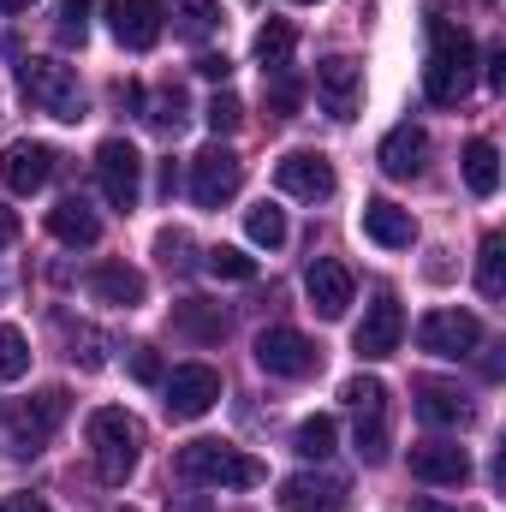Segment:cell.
<instances>
[{
    "mask_svg": "<svg viewBox=\"0 0 506 512\" xmlns=\"http://www.w3.org/2000/svg\"><path fill=\"white\" fill-rule=\"evenodd\" d=\"M96 179H102V197L114 209H137V197H143V155L126 137H108L96 149Z\"/></svg>",
    "mask_w": 506,
    "mask_h": 512,
    "instance_id": "9c48e42d",
    "label": "cell"
},
{
    "mask_svg": "<svg viewBox=\"0 0 506 512\" xmlns=\"http://www.w3.org/2000/svg\"><path fill=\"white\" fill-rule=\"evenodd\" d=\"M298 6H316V0H298Z\"/></svg>",
    "mask_w": 506,
    "mask_h": 512,
    "instance_id": "681fc988",
    "label": "cell"
},
{
    "mask_svg": "<svg viewBox=\"0 0 506 512\" xmlns=\"http://www.w3.org/2000/svg\"><path fill=\"white\" fill-rule=\"evenodd\" d=\"M399 340H405V310H399V298H393V292H376V304L364 310V322H358L352 346H358V358H364V364H381V358H393V352H399Z\"/></svg>",
    "mask_w": 506,
    "mask_h": 512,
    "instance_id": "7c38bea8",
    "label": "cell"
},
{
    "mask_svg": "<svg viewBox=\"0 0 506 512\" xmlns=\"http://www.w3.org/2000/svg\"><path fill=\"white\" fill-rule=\"evenodd\" d=\"M417 512H447V507H435V501H417Z\"/></svg>",
    "mask_w": 506,
    "mask_h": 512,
    "instance_id": "c3c4849f",
    "label": "cell"
},
{
    "mask_svg": "<svg viewBox=\"0 0 506 512\" xmlns=\"http://www.w3.org/2000/svg\"><path fill=\"white\" fill-rule=\"evenodd\" d=\"M489 84L506 90V48H489Z\"/></svg>",
    "mask_w": 506,
    "mask_h": 512,
    "instance_id": "ee69618b",
    "label": "cell"
},
{
    "mask_svg": "<svg viewBox=\"0 0 506 512\" xmlns=\"http://www.w3.org/2000/svg\"><path fill=\"white\" fill-rule=\"evenodd\" d=\"M108 24H114V36H120V48H155L161 42V0H114L108 6Z\"/></svg>",
    "mask_w": 506,
    "mask_h": 512,
    "instance_id": "ffe728a7",
    "label": "cell"
},
{
    "mask_svg": "<svg viewBox=\"0 0 506 512\" xmlns=\"http://www.w3.org/2000/svg\"><path fill=\"white\" fill-rule=\"evenodd\" d=\"M292 42H298V36H292V24H286V18H268V24L256 30V66H262L268 78H274V72H286V66H292Z\"/></svg>",
    "mask_w": 506,
    "mask_h": 512,
    "instance_id": "d4e9b609",
    "label": "cell"
},
{
    "mask_svg": "<svg viewBox=\"0 0 506 512\" xmlns=\"http://www.w3.org/2000/svg\"><path fill=\"white\" fill-rule=\"evenodd\" d=\"M173 328L191 334V340H221V334H227V316H221V304H209V298H185V304L173 310Z\"/></svg>",
    "mask_w": 506,
    "mask_h": 512,
    "instance_id": "484cf974",
    "label": "cell"
},
{
    "mask_svg": "<svg viewBox=\"0 0 506 512\" xmlns=\"http://www.w3.org/2000/svg\"><path fill=\"white\" fill-rule=\"evenodd\" d=\"M36 0H0V18H12V12H30Z\"/></svg>",
    "mask_w": 506,
    "mask_h": 512,
    "instance_id": "bcb514c9",
    "label": "cell"
},
{
    "mask_svg": "<svg viewBox=\"0 0 506 512\" xmlns=\"http://www.w3.org/2000/svg\"><path fill=\"white\" fill-rule=\"evenodd\" d=\"M340 399H346L352 411H381V405H387V387H381L376 376H352V382L340 387Z\"/></svg>",
    "mask_w": 506,
    "mask_h": 512,
    "instance_id": "74e56055",
    "label": "cell"
},
{
    "mask_svg": "<svg viewBox=\"0 0 506 512\" xmlns=\"http://www.w3.org/2000/svg\"><path fill=\"white\" fill-rule=\"evenodd\" d=\"M465 185H471V197H495L501 191V149L489 137L465 143Z\"/></svg>",
    "mask_w": 506,
    "mask_h": 512,
    "instance_id": "cb8c5ba5",
    "label": "cell"
},
{
    "mask_svg": "<svg viewBox=\"0 0 506 512\" xmlns=\"http://www.w3.org/2000/svg\"><path fill=\"white\" fill-rule=\"evenodd\" d=\"M411 477L435 483V489H465L471 483V459L453 441H423V447H411Z\"/></svg>",
    "mask_w": 506,
    "mask_h": 512,
    "instance_id": "2e32d148",
    "label": "cell"
},
{
    "mask_svg": "<svg viewBox=\"0 0 506 512\" xmlns=\"http://www.w3.org/2000/svg\"><path fill=\"white\" fill-rule=\"evenodd\" d=\"M304 292H310L316 316L340 322V316L352 310V268H346V262H334V256H316V262H310V274H304Z\"/></svg>",
    "mask_w": 506,
    "mask_h": 512,
    "instance_id": "9a60e30c",
    "label": "cell"
},
{
    "mask_svg": "<svg viewBox=\"0 0 506 512\" xmlns=\"http://www.w3.org/2000/svg\"><path fill=\"white\" fill-rule=\"evenodd\" d=\"M203 120H209V131H215V137H233V131L245 126V102H239L233 90H221V96L203 108Z\"/></svg>",
    "mask_w": 506,
    "mask_h": 512,
    "instance_id": "e575fe53",
    "label": "cell"
},
{
    "mask_svg": "<svg viewBox=\"0 0 506 512\" xmlns=\"http://www.w3.org/2000/svg\"><path fill=\"white\" fill-rule=\"evenodd\" d=\"M173 471L185 483H197V489H256V483H268L262 459L239 453L233 441H185L179 459H173Z\"/></svg>",
    "mask_w": 506,
    "mask_h": 512,
    "instance_id": "7a4b0ae2",
    "label": "cell"
},
{
    "mask_svg": "<svg viewBox=\"0 0 506 512\" xmlns=\"http://www.w3.org/2000/svg\"><path fill=\"white\" fill-rule=\"evenodd\" d=\"M477 292L483 298H506V239L489 233L483 251H477Z\"/></svg>",
    "mask_w": 506,
    "mask_h": 512,
    "instance_id": "83f0119b",
    "label": "cell"
},
{
    "mask_svg": "<svg viewBox=\"0 0 506 512\" xmlns=\"http://www.w3.org/2000/svg\"><path fill=\"white\" fill-rule=\"evenodd\" d=\"M0 512H54V507H48L42 495H12V501H6Z\"/></svg>",
    "mask_w": 506,
    "mask_h": 512,
    "instance_id": "7bdbcfd3",
    "label": "cell"
},
{
    "mask_svg": "<svg viewBox=\"0 0 506 512\" xmlns=\"http://www.w3.org/2000/svg\"><path fill=\"white\" fill-rule=\"evenodd\" d=\"M131 376H137V382L143 387H161V376H167V370H161V352H155V346H131Z\"/></svg>",
    "mask_w": 506,
    "mask_h": 512,
    "instance_id": "ab89813d",
    "label": "cell"
},
{
    "mask_svg": "<svg viewBox=\"0 0 506 512\" xmlns=\"http://www.w3.org/2000/svg\"><path fill=\"white\" fill-rule=\"evenodd\" d=\"M280 507L286 512H346V483L328 471H298L280 483Z\"/></svg>",
    "mask_w": 506,
    "mask_h": 512,
    "instance_id": "e0dca14e",
    "label": "cell"
},
{
    "mask_svg": "<svg viewBox=\"0 0 506 512\" xmlns=\"http://www.w3.org/2000/svg\"><path fill=\"white\" fill-rule=\"evenodd\" d=\"M364 233L376 239L381 251H411V245H417L411 209H399V203H387V197H370V203H364Z\"/></svg>",
    "mask_w": 506,
    "mask_h": 512,
    "instance_id": "44dd1931",
    "label": "cell"
},
{
    "mask_svg": "<svg viewBox=\"0 0 506 512\" xmlns=\"http://www.w3.org/2000/svg\"><path fill=\"white\" fill-rule=\"evenodd\" d=\"M352 447H358L364 465H387V423H381V411H358V435H352Z\"/></svg>",
    "mask_w": 506,
    "mask_h": 512,
    "instance_id": "4dcf8cb0",
    "label": "cell"
},
{
    "mask_svg": "<svg viewBox=\"0 0 506 512\" xmlns=\"http://www.w3.org/2000/svg\"><path fill=\"white\" fill-rule=\"evenodd\" d=\"M60 42L66 48H84V36H90V0H60Z\"/></svg>",
    "mask_w": 506,
    "mask_h": 512,
    "instance_id": "8d00e7d4",
    "label": "cell"
},
{
    "mask_svg": "<svg viewBox=\"0 0 506 512\" xmlns=\"http://www.w3.org/2000/svg\"><path fill=\"white\" fill-rule=\"evenodd\" d=\"M256 364H262L268 376L304 382V376H316V370H322V346H316V340H304L298 328H262V334H256Z\"/></svg>",
    "mask_w": 506,
    "mask_h": 512,
    "instance_id": "52a82bcc",
    "label": "cell"
},
{
    "mask_svg": "<svg viewBox=\"0 0 506 512\" xmlns=\"http://www.w3.org/2000/svg\"><path fill=\"white\" fill-rule=\"evenodd\" d=\"M221 24V0H173V30L185 42H203Z\"/></svg>",
    "mask_w": 506,
    "mask_h": 512,
    "instance_id": "4316f807",
    "label": "cell"
},
{
    "mask_svg": "<svg viewBox=\"0 0 506 512\" xmlns=\"http://www.w3.org/2000/svg\"><path fill=\"white\" fill-rule=\"evenodd\" d=\"M245 233H251V245H262V251H280L286 245V209L256 203L251 215H245Z\"/></svg>",
    "mask_w": 506,
    "mask_h": 512,
    "instance_id": "f546056e",
    "label": "cell"
},
{
    "mask_svg": "<svg viewBox=\"0 0 506 512\" xmlns=\"http://www.w3.org/2000/svg\"><path fill=\"white\" fill-rule=\"evenodd\" d=\"M167 512H215V507H209V501L197 495V501H179V507H167Z\"/></svg>",
    "mask_w": 506,
    "mask_h": 512,
    "instance_id": "7dc6e473",
    "label": "cell"
},
{
    "mask_svg": "<svg viewBox=\"0 0 506 512\" xmlns=\"http://www.w3.org/2000/svg\"><path fill=\"white\" fill-rule=\"evenodd\" d=\"M274 185L286 197H298V203H328L340 179H334V161L322 149H292V155L274 161Z\"/></svg>",
    "mask_w": 506,
    "mask_h": 512,
    "instance_id": "ba28073f",
    "label": "cell"
},
{
    "mask_svg": "<svg viewBox=\"0 0 506 512\" xmlns=\"http://www.w3.org/2000/svg\"><path fill=\"white\" fill-rule=\"evenodd\" d=\"M30 370V340L18 328H0V382H18Z\"/></svg>",
    "mask_w": 506,
    "mask_h": 512,
    "instance_id": "d590c367",
    "label": "cell"
},
{
    "mask_svg": "<svg viewBox=\"0 0 506 512\" xmlns=\"http://www.w3.org/2000/svg\"><path fill=\"white\" fill-rule=\"evenodd\" d=\"M149 126L155 131H179L185 126V90H179V84H167V90L149 96Z\"/></svg>",
    "mask_w": 506,
    "mask_h": 512,
    "instance_id": "836d02e7",
    "label": "cell"
},
{
    "mask_svg": "<svg viewBox=\"0 0 506 512\" xmlns=\"http://www.w3.org/2000/svg\"><path fill=\"white\" fill-rule=\"evenodd\" d=\"M90 292L102 298V304H120V310H137L143 304V274L131 268V262H102V268H90Z\"/></svg>",
    "mask_w": 506,
    "mask_h": 512,
    "instance_id": "603a6c76",
    "label": "cell"
},
{
    "mask_svg": "<svg viewBox=\"0 0 506 512\" xmlns=\"http://www.w3.org/2000/svg\"><path fill=\"white\" fill-rule=\"evenodd\" d=\"M18 84H24V102L42 108L48 120H66V126L84 120V84H78L72 66H60V60H24Z\"/></svg>",
    "mask_w": 506,
    "mask_h": 512,
    "instance_id": "5b68a950",
    "label": "cell"
},
{
    "mask_svg": "<svg viewBox=\"0 0 506 512\" xmlns=\"http://www.w3.org/2000/svg\"><path fill=\"white\" fill-rule=\"evenodd\" d=\"M12 239H18V215H12V209H6V203H0V251H6V245H12Z\"/></svg>",
    "mask_w": 506,
    "mask_h": 512,
    "instance_id": "f6af8a7d",
    "label": "cell"
},
{
    "mask_svg": "<svg viewBox=\"0 0 506 512\" xmlns=\"http://www.w3.org/2000/svg\"><path fill=\"white\" fill-rule=\"evenodd\" d=\"M423 90L435 108H459L471 90H477V42L447 24V18H429V66H423Z\"/></svg>",
    "mask_w": 506,
    "mask_h": 512,
    "instance_id": "6da1fadb",
    "label": "cell"
},
{
    "mask_svg": "<svg viewBox=\"0 0 506 512\" xmlns=\"http://www.w3.org/2000/svg\"><path fill=\"white\" fill-rule=\"evenodd\" d=\"M66 417V387H42L36 399H12L0 405V453L6 459H36L48 447V435Z\"/></svg>",
    "mask_w": 506,
    "mask_h": 512,
    "instance_id": "3957f363",
    "label": "cell"
},
{
    "mask_svg": "<svg viewBox=\"0 0 506 512\" xmlns=\"http://www.w3.org/2000/svg\"><path fill=\"white\" fill-rule=\"evenodd\" d=\"M239 185H245V161H239L227 143H203V149L191 155V203H197V209L233 203Z\"/></svg>",
    "mask_w": 506,
    "mask_h": 512,
    "instance_id": "8992f818",
    "label": "cell"
},
{
    "mask_svg": "<svg viewBox=\"0 0 506 512\" xmlns=\"http://www.w3.org/2000/svg\"><path fill=\"white\" fill-rule=\"evenodd\" d=\"M292 108H298V84L286 72H274V120H286Z\"/></svg>",
    "mask_w": 506,
    "mask_h": 512,
    "instance_id": "60d3db41",
    "label": "cell"
},
{
    "mask_svg": "<svg viewBox=\"0 0 506 512\" xmlns=\"http://www.w3.org/2000/svg\"><path fill=\"white\" fill-rule=\"evenodd\" d=\"M48 233H54L60 245H72V251H90V245L102 239V221H96V209H90L84 197H66V203L48 209Z\"/></svg>",
    "mask_w": 506,
    "mask_h": 512,
    "instance_id": "7402d4cb",
    "label": "cell"
},
{
    "mask_svg": "<svg viewBox=\"0 0 506 512\" xmlns=\"http://www.w3.org/2000/svg\"><path fill=\"white\" fill-rule=\"evenodd\" d=\"M60 328H66V346H72V352H66L72 364H84V370H102V364H108V358H102V334H96V328H84V322H60Z\"/></svg>",
    "mask_w": 506,
    "mask_h": 512,
    "instance_id": "d6a6232c",
    "label": "cell"
},
{
    "mask_svg": "<svg viewBox=\"0 0 506 512\" xmlns=\"http://www.w3.org/2000/svg\"><path fill=\"white\" fill-rule=\"evenodd\" d=\"M417 346L435 352V358H471L483 346V322L471 310H429L417 322Z\"/></svg>",
    "mask_w": 506,
    "mask_h": 512,
    "instance_id": "30bf717a",
    "label": "cell"
},
{
    "mask_svg": "<svg viewBox=\"0 0 506 512\" xmlns=\"http://www.w3.org/2000/svg\"><path fill=\"white\" fill-rule=\"evenodd\" d=\"M411 399H417V417L435 423V429H465V423H471V399L453 382L423 376V382H411Z\"/></svg>",
    "mask_w": 506,
    "mask_h": 512,
    "instance_id": "d6986e66",
    "label": "cell"
},
{
    "mask_svg": "<svg viewBox=\"0 0 506 512\" xmlns=\"http://www.w3.org/2000/svg\"><path fill=\"white\" fill-rule=\"evenodd\" d=\"M161 393H167V417H203V411H215V399H221V370H209V364H179L173 376H161Z\"/></svg>",
    "mask_w": 506,
    "mask_h": 512,
    "instance_id": "8fae6325",
    "label": "cell"
},
{
    "mask_svg": "<svg viewBox=\"0 0 506 512\" xmlns=\"http://www.w3.org/2000/svg\"><path fill=\"white\" fill-rule=\"evenodd\" d=\"M155 256H161V268H173V274H185V268H191V233H179V227H167V233L155 239Z\"/></svg>",
    "mask_w": 506,
    "mask_h": 512,
    "instance_id": "f35d334b",
    "label": "cell"
},
{
    "mask_svg": "<svg viewBox=\"0 0 506 512\" xmlns=\"http://www.w3.org/2000/svg\"><path fill=\"white\" fill-rule=\"evenodd\" d=\"M227 72H233V60H227V54H197V78L227 84Z\"/></svg>",
    "mask_w": 506,
    "mask_h": 512,
    "instance_id": "b9f144b4",
    "label": "cell"
},
{
    "mask_svg": "<svg viewBox=\"0 0 506 512\" xmlns=\"http://www.w3.org/2000/svg\"><path fill=\"white\" fill-rule=\"evenodd\" d=\"M84 435H90V453H96L102 483H108V489H120L131 471H137V453H143V423H137L131 411H120V405H102V411H90Z\"/></svg>",
    "mask_w": 506,
    "mask_h": 512,
    "instance_id": "277c9868",
    "label": "cell"
},
{
    "mask_svg": "<svg viewBox=\"0 0 506 512\" xmlns=\"http://www.w3.org/2000/svg\"><path fill=\"white\" fill-rule=\"evenodd\" d=\"M334 435H340L334 417H304L298 435H292V453H298V459H328V453H334Z\"/></svg>",
    "mask_w": 506,
    "mask_h": 512,
    "instance_id": "f1b7e54d",
    "label": "cell"
},
{
    "mask_svg": "<svg viewBox=\"0 0 506 512\" xmlns=\"http://www.w3.org/2000/svg\"><path fill=\"white\" fill-rule=\"evenodd\" d=\"M203 268L215 280H256V256H245L239 245H215V251L203 256Z\"/></svg>",
    "mask_w": 506,
    "mask_h": 512,
    "instance_id": "1f68e13d",
    "label": "cell"
},
{
    "mask_svg": "<svg viewBox=\"0 0 506 512\" xmlns=\"http://www.w3.org/2000/svg\"><path fill=\"white\" fill-rule=\"evenodd\" d=\"M376 161H381V173L387 179H417L423 167H429V131L423 126H393L387 137H381V149H376Z\"/></svg>",
    "mask_w": 506,
    "mask_h": 512,
    "instance_id": "ac0fdd59",
    "label": "cell"
},
{
    "mask_svg": "<svg viewBox=\"0 0 506 512\" xmlns=\"http://www.w3.org/2000/svg\"><path fill=\"white\" fill-rule=\"evenodd\" d=\"M316 96H322V108H328L334 120H358V96H364V72H358V60L328 54V60L316 66Z\"/></svg>",
    "mask_w": 506,
    "mask_h": 512,
    "instance_id": "5bb4252c",
    "label": "cell"
},
{
    "mask_svg": "<svg viewBox=\"0 0 506 512\" xmlns=\"http://www.w3.org/2000/svg\"><path fill=\"white\" fill-rule=\"evenodd\" d=\"M48 179H54V149H48V143L18 137V143L0 149V185H6L12 197H36Z\"/></svg>",
    "mask_w": 506,
    "mask_h": 512,
    "instance_id": "4fadbf2b",
    "label": "cell"
}]
</instances>
